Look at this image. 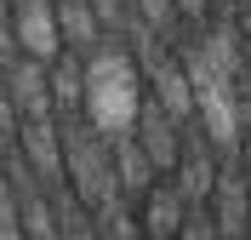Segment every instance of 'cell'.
Listing matches in <instances>:
<instances>
[{"mask_svg":"<svg viewBox=\"0 0 251 240\" xmlns=\"http://www.w3.org/2000/svg\"><path fill=\"white\" fill-rule=\"evenodd\" d=\"M149 97V80H143V63L126 40H103V46L86 52V92H80V120L97 132V137H131L137 126V109Z\"/></svg>","mask_w":251,"mask_h":240,"instance_id":"cell-1","label":"cell"},{"mask_svg":"<svg viewBox=\"0 0 251 240\" xmlns=\"http://www.w3.org/2000/svg\"><path fill=\"white\" fill-rule=\"evenodd\" d=\"M12 40L34 63H57V52H63L57 0H12Z\"/></svg>","mask_w":251,"mask_h":240,"instance_id":"cell-2","label":"cell"},{"mask_svg":"<svg viewBox=\"0 0 251 240\" xmlns=\"http://www.w3.org/2000/svg\"><path fill=\"white\" fill-rule=\"evenodd\" d=\"M177 132H183V126L166 114V103H160V97H143L131 137H137V149L149 155V166H154L160 177H172L177 166H183V143H177Z\"/></svg>","mask_w":251,"mask_h":240,"instance_id":"cell-3","label":"cell"},{"mask_svg":"<svg viewBox=\"0 0 251 240\" xmlns=\"http://www.w3.org/2000/svg\"><path fill=\"white\" fill-rule=\"evenodd\" d=\"M17 143H23V160L40 183H57L63 177V120L46 114V120H17Z\"/></svg>","mask_w":251,"mask_h":240,"instance_id":"cell-4","label":"cell"},{"mask_svg":"<svg viewBox=\"0 0 251 240\" xmlns=\"http://www.w3.org/2000/svg\"><path fill=\"white\" fill-rule=\"evenodd\" d=\"M57 29H63V46L80 52V57L109 40L103 23H97V12H92V0H57Z\"/></svg>","mask_w":251,"mask_h":240,"instance_id":"cell-5","label":"cell"},{"mask_svg":"<svg viewBox=\"0 0 251 240\" xmlns=\"http://www.w3.org/2000/svg\"><path fill=\"white\" fill-rule=\"evenodd\" d=\"M109 155H114V189H126V194H154V166H149V155L137 149V137H114L109 143Z\"/></svg>","mask_w":251,"mask_h":240,"instance_id":"cell-6","label":"cell"},{"mask_svg":"<svg viewBox=\"0 0 251 240\" xmlns=\"http://www.w3.org/2000/svg\"><path fill=\"white\" fill-rule=\"evenodd\" d=\"M131 12L149 23V29L160 34V40H172L177 23H183V12H177V0H131Z\"/></svg>","mask_w":251,"mask_h":240,"instance_id":"cell-7","label":"cell"},{"mask_svg":"<svg viewBox=\"0 0 251 240\" xmlns=\"http://www.w3.org/2000/svg\"><path fill=\"white\" fill-rule=\"evenodd\" d=\"M177 12H183V23H200V17H211V0H177Z\"/></svg>","mask_w":251,"mask_h":240,"instance_id":"cell-8","label":"cell"},{"mask_svg":"<svg viewBox=\"0 0 251 240\" xmlns=\"http://www.w3.org/2000/svg\"><path fill=\"white\" fill-rule=\"evenodd\" d=\"M57 240H97V235H92V229H86V223H80V217H69V223L57 229Z\"/></svg>","mask_w":251,"mask_h":240,"instance_id":"cell-9","label":"cell"}]
</instances>
